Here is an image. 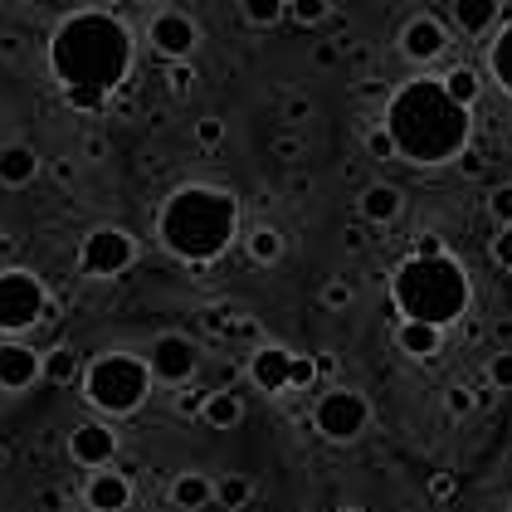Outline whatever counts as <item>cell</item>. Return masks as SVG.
Instances as JSON below:
<instances>
[{
  "label": "cell",
  "mask_w": 512,
  "mask_h": 512,
  "mask_svg": "<svg viewBox=\"0 0 512 512\" xmlns=\"http://www.w3.org/2000/svg\"><path fill=\"white\" fill-rule=\"evenodd\" d=\"M147 40H152V49L166 64H186V59H196L200 49V25L191 15H181V10H161L147 25Z\"/></svg>",
  "instance_id": "30bf717a"
},
{
  "label": "cell",
  "mask_w": 512,
  "mask_h": 512,
  "mask_svg": "<svg viewBox=\"0 0 512 512\" xmlns=\"http://www.w3.org/2000/svg\"><path fill=\"white\" fill-rule=\"evenodd\" d=\"M147 371H152V381H161V386H186L200 371L196 337H186V332H157V342L147 352Z\"/></svg>",
  "instance_id": "9c48e42d"
},
{
  "label": "cell",
  "mask_w": 512,
  "mask_h": 512,
  "mask_svg": "<svg viewBox=\"0 0 512 512\" xmlns=\"http://www.w3.org/2000/svg\"><path fill=\"white\" fill-rule=\"evenodd\" d=\"M337 59H342V49H337V44H313V64L317 69H332Z\"/></svg>",
  "instance_id": "ee69618b"
},
{
  "label": "cell",
  "mask_w": 512,
  "mask_h": 512,
  "mask_svg": "<svg viewBox=\"0 0 512 512\" xmlns=\"http://www.w3.org/2000/svg\"><path fill=\"white\" fill-rule=\"evenodd\" d=\"M205 395H210V391H191V386H176V395H171V410H176L181 420H200V410H205Z\"/></svg>",
  "instance_id": "4dcf8cb0"
},
{
  "label": "cell",
  "mask_w": 512,
  "mask_h": 512,
  "mask_svg": "<svg viewBox=\"0 0 512 512\" xmlns=\"http://www.w3.org/2000/svg\"><path fill=\"white\" fill-rule=\"evenodd\" d=\"M313 425H317V434L332 439V444H352V439H361L366 425H371V405H366V395L352 391V386H332V391L317 395Z\"/></svg>",
  "instance_id": "52a82bcc"
},
{
  "label": "cell",
  "mask_w": 512,
  "mask_h": 512,
  "mask_svg": "<svg viewBox=\"0 0 512 512\" xmlns=\"http://www.w3.org/2000/svg\"><path fill=\"white\" fill-rule=\"evenodd\" d=\"M152 395V371H147V356L132 352H103L88 371H83V400L98 410V415H132L142 410V400Z\"/></svg>",
  "instance_id": "5b68a950"
},
{
  "label": "cell",
  "mask_w": 512,
  "mask_h": 512,
  "mask_svg": "<svg viewBox=\"0 0 512 512\" xmlns=\"http://www.w3.org/2000/svg\"><path fill=\"white\" fill-rule=\"evenodd\" d=\"M69 459L83 464V469H108L118 459V434L108 425H79L69 434Z\"/></svg>",
  "instance_id": "4fadbf2b"
},
{
  "label": "cell",
  "mask_w": 512,
  "mask_h": 512,
  "mask_svg": "<svg viewBox=\"0 0 512 512\" xmlns=\"http://www.w3.org/2000/svg\"><path fill=\"white\" fill-rule=\"evenodd\" d=\"M200 420H205L210 430H235L239 420H244V400H239L235 386H220V391L205 395V410H200Z\"/></svg>",
  "instance_id": "7402d4cb"
},
{
  "label": "cell",
  "mask_w": 512,
  "mask_h": 512,
  "mask_svg": "<svg viewBox=\"0 0 512 512\" xmlns=\"http://www.w3.org/2000/svg\"><path fill=\"white\" fill-rule=\"evenodd\" d=\"M366 152H371L376 161H391V157H395L391 132H386V127H371V132H366Z\"/></svg>",
  "instance_id": "f35d334b"
},
{
  "label": "cell",
  "mask_w": 512,
  "mask_h": 512,
  "mask_svg": "<svg viewBox=\"0 0 512 512\" xmlns=\"http://www.w3.org/2000/svg\"><path fill=\"white\" fill-rule=\"evenodd\" d=\"M137 264V239L122 225H98L79 244V269L88 278H118Z\"/></svg>",
  "instance_id": "ba28073f"
},
{
  "label": "cell",
  "mask_w": 512,
  "mask_h": 512,
  "mask_svg": "<svg viewBox=\"0 0 512 512\" xmlns=\"http://www.w3.org/2000/svg\"><path fill=\"white\" fill-rule=\"evenodd\" d=\"M337 512H366V508H337Z\"/></svg>",
  "instance_id": "f5cc1de1"
},
{
  "label": "cell",
  "mask_w": 512,
  "mask_h": 512,
  "mask_svg": "<svg viewBox=\"0 0 512 512\" xmlns=\"http://www.w3.org/2000/svg\"><path fill=\"white\" fill-rule=\"evenodd\" d=\"M430 498H434V503H449V498H454V478H449V473H434Z\"/></svg>",
  "instance_id": "7bdbcfd3"
},
{
  "label": "cell",
  "mask_w": 512,
  "mask_h": 512,
  "mask_svg": "<svg viewBox=\"0 0 512 512\" xmlns=\"http://www.w3.org/2000/svg\"><path fill=\"white\" fill-rule=\"evenodd\" d=\"M352 303H356L352 278H327V283H322V308H327V313H347Z\"/></svg>",
  "instance_id": "f1b7e54d"
},
{
  "label": "cell",
  "mask_w": 512,
  "mask_h": 512,
  "mask_svg": "<svg viewBox=\"0 0 512 512\" xmlns=\"http://www.w3.org/2000/svg\"><path fill=\"white\" fill-rule=\"evenodd\" d=\"M249 498H254V483H249L244 473H225V478L215 483V503H220L225 512L249 508Z\"/></svg>",
  "instance_id": "d4e9b609"
},
{
  "label": "cell",
  "mask_w": 512,
  "mask_h": 512,
  "mask_svg": "<svg viewBox=\"0 0 512 512\" xmlns=\"http://www.w3.org/2000/svg\"><path fill=\"white\" fill-rule=\"evenodd\" d=\"M274 157H278V161H288V166L303 157V137H298L293 127H283V132L274 137Z\"/></svg>",
  "instance_id": "d590c367"
},
{
  "label": "cell",
  "mask_w": 512,
  "mask_h": 512,
  "mask_svg": "<svg viewBox=\"0 0 512 512\" xmlns=\"http://www.w3.org/2000/svg\"><path fill=\"white\" fill-rule=\"evenodd\" d=\"M332 15V0H288V20L293 25H303V30H313Z\"/></svg>",
  "instance_id": "83f0119b"
},
{
  "label": "cell",
  "mask_w": 512,
  "mask_h": 512,
  "mask_svg": "<svg viewBox=\"0 0 512 512\" xmlns=\"http://www.w3.org/2000/svg\"><path fill=\"white\" fill-rule=\"evenodd\" d=\"M400 54H405L410 64H434V59H444V54H449V30H444V20L415 15V20L400 30Z\"/></svg>",
  "instance_id": "8fae6325"
},
{
  "label": "cell",
  "mask_w": 512,
  "mask_h": 512,
  "mask_svg": "<svg viewBox=\"0 0 512 512\" xmlns=\"http://www.w3.org/2000/svg\"><path fill=\"white\" fill-rule=\"evenodd\" d=\"M239 235V200L220 186H181L161 200L157 239L181 264H215Z\"/></svg>",
  "instance_id": "3957f363"
},
{
  "label": "cell",
  "mask_w": 512,
  "mask_h": 512,
  "mask_svg": "<svg viewBox=\"0 0 512 512\" xmlns=\"http://www.w3.org/2000/svg\"><path fill=\"white\" fill-rule=\"evenodd\" d=\"M210 503H215V478H210V473L186 469V473H176V478H171V508L205 512Z\"/></svg>",
  "instance_id": "d6986e66"
},
{
  "label": "cell",
  "mask_w": 512,
  "mask_h": 512,
  "mask_svg": "<svg viewBox=\"0 0 512 512\" xmlns=\"http://www.w3.org/2000/svg\"><path fill=\"white\" fill-rule=\"evenodd\" d=\"M40 376L49 381V386H74L83 376V356L79 347H49V352H40Z\"/></svg>",
  "instance_id": "44dd1931"
},
{
  "label": "cell",
  "mask_w": 512,
  "mask_h": 512,
  "mask_svg": "<svg viewBox=\"0 0 512 512\" xmlns=\"http://www.w3.org/2000/svg\"><path fill=\"white\" fill-rule=\"evenodd\" d=\"M40 381V352L25 342H0V391H30Z\"/></svg>",
  "instance_id": "9a60e30c"
},
{
  "label": "cell",
  "mask_w": 512,
  "mask_h": 512,
  "mask_svg": "<svg viewBox=\"0 0 512 512\" xmlns=\"http://www.w3.org/2000/svg\"><path fill=\"white\" fill-rule=\"evenodd\" d=\"M288 191H293V196H308V176H303V171H298V176H293V181H288Z\"/></svg>",
  "instance_id": "f907efd6"
},
{
  "label": "cell",
  "mask_w": 512,
  "mask_h": 512,
  "mask_svg": "<svg viewBox=\"0 0 512 512\" xmlns=\"http://www.w3.org/2000/svg\"><path fill=\"white\" fill-rule=\"evenodd\" d=\"M166 83H171L176 93H191V88H196V69H191V59H186V64H166Z\"/></svg>",
  "instance_id": "ab89813d"
},
{
  "label": "cell",
  "mask_w": 512,
  "mask_h": 512,
  "mask_svg": "<svg viewBox=\"0 0 512 512\" xmlns=\"http://www.w3.org/2000/svg\"><path fill=\"white\" fill-rule=\"evenodd\" d=\"M83 161H108V137H103V132L83 137Z\"/></svg>",
  "instance_id": "60d3db41"
},
{
  "label": "cell",
  "mask_w": 512,
  "mask_h": 512,
  "mask_svg": "<svg viewBox=\"0 0 512 512\" xmlns=\"http://www.w3.org/2000/svg\"><path fill=\"white\" fill-rule=\"evenodd\" d=\"M395 347L410 356V361H434L439 347H444V332L430 327V322H410V317H400V322H395Z\"/></svg>",
  "instance_id": "ac0fdd59"
},
{
  "label": "cell",
  "mask_w": 512,
  "mask_h": 512,
  "mask_svg": "<svg viewBox=\"0 0 512 512\" xmlns=\"http://www.w3.org/2000/svg\"><path fill=\"white\" fill-rule=\"evenodd\" d=\"M356 210H361L366 225H395L400 210H405V196H400V186H391V181H371L361 191V200H356Z\"/></svg>",
  "instance_id": "2e32d148"
},
{
  "label": "cell",
  "mask_w": 512,
  "mask_h": 512,
  "mask_svg": "<svg viewBox=\"0 0 512 512\" xmlns=\"http://www.w3.org/2000/svg\"><path fill=\"white\" fill-rule=\"evenodd\" d=\"M244 249H249V259H254V264H264V269H269V264L283 259V235H278L274 225H259L254 235L244 239Z\"/></svg>",
  "instance_id": "cb8c5ba5"
},
{
  "label": "cell",
  "mask_w": 512,
  "mask_h": 512,
  "mask_svg": "<svg viewBox=\"0 0 512 512\" xmlns=\"http://www.w3.org/2000/svg\"><path fill=\"white\" fill-rule=\"evenodd\" d=\"M488 69H493V83L512 98V20L498 30V40L488 44Z\"/></svg>",
  "instance_id": "603a6c76"
},
{
  "label": "cell",
  "mask_w": 512,
  "mask_h": 512,
  "mask_svg": "<svg viewBox=\"0 0 512 512\" xmlns=\"http://www.w3.org/2000/svg\"><path fill=\"white\" fill-rule=\"evenodd\" d=\"M317 386V361L313 356L293 352V376H288V391H313Z\"/></svg>",
  "instance_id": "e575fe53"
},
{
  "label": "cell",
  "mask_w": 512,
  "mask_h": 512,
  "mask_svg": "<svg viewBox=\"0 0 512 512\" xmlns=\"http://www.w3.org/2000/svg\"><path fill=\"white\" fill-rule=\"evenodd\" d=\"M54 176H59L64 186H74V176H79V171H74V157H54Z\"/></svg>",
  "instance_id": "7dc6e473"
},
{
  "label": "cell",
  "mask_w": 512,
  "mask_h": 512,
  "mask_svg": "<svg viewBox=\"0 0 512 512\" xmlns=\"http://www.w3.org/2000/svg\"><path fill=\"white\" fill-rule=\"evenodd\" d=\"M40 152H35V147H25V142H5V147H0V186H15V191H20V186H30V181H35V176H40Z\"/></svg>",
  "instance_id": "ffe728a7"
},
{
  "label": "cell",
  "mask_w": 512,
  "mask_h": 512,
  "mask_svg": "<svg viewBox=\"0 0 512 512\" xmlns=\"http://www.w3.org/2000/svg\"><path fill=\"white\" fill-rule=\"evenodd\" d=\"M381 127L391 132L395 157L420 166V171L444 166V161H459L473 142L469 108H459L434 74H420V79L400 83L391 98H386Z\"/></svg>",
  "instance_id": "7a4b0ae2"
},
{
  "label": "cell",
  "mask_w": 512,
  "mask_h": 512,
  "mask_svg": "<svg viewBox=\"0 0 512 512\" xmlns=\"http://www.w3.org/2000/svg\"><path fill=\"white\" fill-rule=\"evenodd\" d=\"M196 142L205 147V152H215V147L225 142V122L220 118H200L196 122Z\"/></svg>",
  "instance_id": "8d00e7d4"
},
{
  "label": "cell",
  "mask_w": 512,
  "mask_h": 512,
  "mask_svg": "<svg viewBox=\"0 0 512 512\" xmlns=\"http://www.w3.org/2000/svg\"><path fill=\"white\" fill-rule=\"evenodd\" d=\"M449 15H454L459 35L483 40V35H488V30L503 20V0H454V5H449Z\"/></svg>",
  "instance_id": "e0dca14e"
},
{
  "label": "cell",
  "mask_w": 512,
  "mask_h": 512,
  "mask_svg": "<svg viewBox=\"0 0 512 512\" xmlns=\"http://www.w3.org/2000/svg\"><path fill=\"white\" fill-rule=\"evenodd\" d=\"M308 118H313V98H303V93H288V98H283V113H278V122L298 132V127H303Z\"/></svg>",
  "instance_id": "f546056e"
},
{
  "label": "cell",
  "mask_w": 512,
  "mask_h": 512,
  "mask_svg": "<svg viewBox=\"0 0 512 512\" xmlns=\"http://www.w3.org/2000/svg\"><path fill=\"white\" fill-rule=\"evenodd\" d=\"M342 244L356 254V249H366V235H361V230H347V239H342Z\"/></svg>",
  "instance_id": "681fc988"
},
{
  "label": "cell",
  "mask_w": 512,
  "mask_h": 512,
  "mask_svg": "<svg viewBox=\"0 0 512 512\" xmlns=\"http://www.w3.org/2000/svg\"><path fill=\"white\" fill-rule=\"evenodd\" d=\"M439 83H444V93H449L459 108H473V103H478V74H473L469 64H454Z\"/></svg>",
  "instance_id": "484cf974"
},
{
  "label": "cell",
  "mask_w": 512,
  "mask_h": 512,
  "mask_svg": "<svg viewBox=\"0 0 512 512\" xmlns=\"http://www.w3.org/2000/svg\"><path fill=\"white\" fill-rule=\"evenodd\" d=\"M473 303V283L469 269L454 259V254H434V259H400L391 274V308L395 317H410V322H430V327H449L459 317H469Z\"/></svg>",
  "instance_id": "277c9868"
},
{
  "label": "cell",
  "mask_w": 512,
  "mask_h": 512,
  "mask_svg": "<svg viewBox=\"0 0 512 512\" xmlns=\"http://www.w3.org/2000/svg\"><path fill=\"white\" fill-rule=\"evenodd\" d=\"M347 54H352L356 64H366V59H371V49H366V44H347Z\"/></svg>",
  "instance_id": "816d5d0a"
},
{
  "label": "cell",
  "mask_w": 512,
  "mask_h": 512,
  "mask_svg": "<svg viewBox=\"0 0 512 512\" xmlns=\"http://www.w3.org/2000/svg\"><path fill=\"white\" fill-rule=\"evenodd\" d=\"M288 376H293V352L278 347V342H259L249 356V381L264 395H283L288 391Z\"/></svg>",
  "instance_id": "7c38bea8"
},
{
  "label": "cell",
  "mask_w": 512,
  "mask_h": 512,
  "mask_svg": "<svg viewBox=\"0 0 512 512\" xmlns=\"http://www.w3.org/2000/svg\"><path fill=\"white\" fill-rule=\"evenodd\" d=\"M459 166H464V171H469V176H483V161L473 157V152H464V157H459Z\"/></svg>",
  "instance_id": "c3c4849f"
},
{
  "label": "cell",
  "mask_w": 512,
  "mask_h": 512,
  "mask_svg": "<svg viewBox=\"0 0 512 512\" xmlns=\"http://www.w3.org/2000/svg\"><path fill=\"white\" fill-rule=\"evenodd\" d=\"M230 332H235V337H244V342H259V322H254V317H239V322H230Z\"/></svg>",
  "instance_id": "f6af8a7d"
},
{
  "label": "cell",
  "mask_w": 512,
  "mask_h": 512,
  "mask_svg": "<svg viewBox=\"0 0 512 512\" xmlns=\"http://www.w3.org/2000/svg\"><path fill=\"white\" fill-rule=\"evenodd\" d=\"M132 30L108 10H79L49 35V74L74 113H103L132 74Z\"/></svg>",
  "instance_id": "6da1fadb"
},
{
  "label": "cell",
  "mask_w": 512,
  "mask_h": 512,
  "mask_svg": "<svg viewBox=\"0 0 512 512\" xmlns=\"http://www.w3.org/2000/svg\"><path fill=\"white\" fill-rule=\"evenodd\" d=\"M49 317V288L30 269H0V332H30Z\"/></svg>",
  "instance_id": "8992f818"
},
{
  "label": "cell",
  "mask_w": 512,
  "mask_h": 512,
  "mask_svg": "<svg viewBox=\"0 0 512 512\" xmlns=\"http://www.w3.org/2000/svg\"><path fill=\"white\" fill-rule=\"evenodd\" d=\"M239 10L254 30H274L278 20H288V0H239Z\"/></svg>",
  "instance_id": "4316f807"
},
{
  "label": "cell",
  "mask_w": 512,
  "mask_h": 512,
  "mask_svg": "<svg viewBox=\"0 0 512 512\" xmlns=\"http://www.w3.org/2000/svg\"><path fill=\"white\" fill-rule=\"evenodd\" d=\"M444 410H449L454 420H469L473 410H478V395H473L469 386H449V391H444Z\"/></svg>",
  "instance_id": "d6a6232c"
},
{
  "label": "cell",
  "mask_w": 512,
  "mask_h": 512,
  "mask_svg": "<svg viewBox=\"0 0 512 512\" xmlns=\"http://www.w3.org/2000/svg\"><path fill=\"white\" fill-rule=\"evenodd\" d=\"M488 386H493V391H512V347H503L498 356H488Z\"/></svg>",
  "instance_id": "836d02e7"
},
{
  "label": "cell",
  "mask_w": 512,
  "mask_h": 512,
  "mask_svg": "<svg viewBox=\"0 0 512 512\" xmlns=\"http://www.w3.org/2000/svg\"><path fill=\"white\" fill-rule=\"evenodd\" d=\"M415 254H420V259H434V254H449V244L439 235H420L415 239Z\"/></svg>",
  "instance_id": "b9f144b4"
},
{
  "label": "cell",
  "mask_w": 512,
  "mask_h": 512,
  "mask_svg": "<svg viewBox=\"0 0 512 512\" xmlns=\"http://www.w3.org/2000/svg\"><path fill=\"white\" fill-rule=\"evenodd\" d=\"M488 215H493V225H498V230L512 225V181H503V186H493V191H488Z\"/></svg>",
  "instance_id": "1f68e13d"
},
{
  "label": "cell",
  "mask_w": 512,
  "mask_h": 512,
  "mask_svg": "<svg viewBox=\"0 0 512 512\" xmlns=\"http://www.w3.org/2000/svg\"><path fill=\"white\" fill-rule=\"evenodd\" d=\"M83 503H88L93 512H127L132 508V478L118 473L113 464L98 469L88 483H83Z\"/></svg>",
  "instance_id": "5bb4252c"
},
{
  "label": "cell",
  "mask_w": 512,
  "mask_h": 512,
  "mask_svg": "<svg viewBox=\"0 0 512 512\" xmlns=\"http://www.w3.org/2000/svg\"><path fill=\"white\" fill-rule=\"evenodd\" d=\"M381 93H386V83L376 79V74H371V79H361V83H356V98H381ZM386 98H391V93H386Z\"/></svg>",
  "instance_id": "bcb514c9"
},
{
  "label": "cell",
  "mask_w": 512,
  "mask_h": 512,
  "mask_svg": "<svg viewBox=\"0 0 512 512\" xmlns=\"http://www.w3.org/2000/svg\"><path fill=\"white\" fill-rule=\"evenodd\" d=\"M488 249H493V264L512 274V225H503V230L493 235V244H488Z\"/></svg>",
  "instance_id": "74e56055"
}]
</instances>
